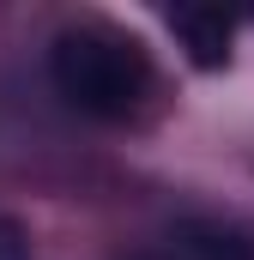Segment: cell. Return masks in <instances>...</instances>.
I'll return each instance as SVG.
<instances>
[{
    "mask_svg": "<svg viewBox=\"0 0 254 260\" xmlns=\"http://www.w3.org/2000/svg\"><path fill=\"white\" fill-rule=\"evenodd\" d=\"M170 30L188 43L194 67H224L230 61V18L218 6H182V12H170Z\"/></svg>",
    "mask_w": 254,
    "mask_h": 260,
    "instance_id": "7a4b0ae2",
    "label": "cell"
},
{
    "mask_svg": "<svg viewBox=\"0 0 254 260\" xmlns=\"http://www.w3.org/2000/svg\"><path fill=\"white\" fill-rule=\"evenodd\" d=\"M0 260H37L30 254V230L18 218H0Z\"/></svg>",
    "mask_w": 254,
    "mask_h": 260,
    "instance_id": "3957f363",
    "label": "cell"
},
{
    "mask_svg": "<svg viewBox=\"0 0 254 260\" xmlns=\"http://www.w3.org/2000/svg\"><path fill=\"white\" fill-rule=\"evenodd\" d=\"M49 79L91 121H133L157 91V67L145 43L115 24H67L49 49Z\"/></svg>",
    "mask_w": 254,
    "mask_h": 260,
    "instance_id": "6da1fadb",
    "label": "cell"
}]
</instances>
